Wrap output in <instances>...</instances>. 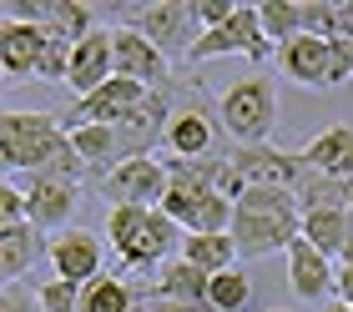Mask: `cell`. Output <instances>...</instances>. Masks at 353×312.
I'll return each instance as SVG.
<instances>
[{"instance_id":"obj_30","label":"cell","mask_w":353,"mask_h":312,"mask_svg":"<svg viewBox=\"0 0 353 312\" xmlns=\"http://www.w3.org/2000/svg\"><path fill=\"white\" fill-rule=\"evenodd\" d=\"M237 15V6L232 0H197V21H202V36L207 30H217V25H228Z\"/></svg>"},{"instance_id":"obj_1","label":"cell","mask_w":353,"mask_h":312,"mask_svg":"<svg viewBox=\"0 0 353 312\" xmlns=\"http://www.w3.org/2000/svg\"><path fill=\"white\" fill-rule=\"evenodd\" d=\"M0 167H6V176L30 171V176H66V182L86 176V161L76 156V141L56 111H6L0 116Z\"/></svg>"},{"instance_id":"obj_27","label":"cell","mask_w":353,"mask_h":312,"mask_svg":"<svg viewBox=\"0 0 353 312\" xmlns=\"http://www.w3.org/2000/svg\"><path fill=\"white\" fill-rule=\"evenodd\" d=\"M207 302H212L217 312H243V307L252 302V282H248V272H243V267H232V272L212 277V292H207Z\"/></svg>"},{"instance_id":"obj_25","label":"cell","mask_w":353,"mask_h":312,"mask_svg":"<svg viewBox=\"0 0 353 312\" xmlns=\"http://www.w3.org/2000/svg\"><path fill=\"white\" fill-rule=\"evenodd\" d=\"M303 217H313V211H343L348 207V182H333L323 171H303V182L293 187Z\"/></svg>"},{"instance_id":"obj_35","label":"cell","mask_w":353,"mask_h":312,"mask_svg":"<svg viewBox=\"0 0 353 312\" xmlns=\"http://www.w3.org/2000/svg\"><path fill=\"white\" fill-rule=\"evenodd\" d=\"M323 312H353V307H348V302H328Z\"/></svg>"},{"instance_id":"obj_9","label":"cell","mask_w":353,"mask_h":312,"mask_svg":"<svg viewBox=\"0 0 353 312\" xmlns=\"http://www.w3.org/2000/svg\"><path fill=\"white\" fill-rule=\"evenodd\" d=\"M228 161H232V171L248 182V191L252 187H283V191H293L298 182H303V156L298 152H283L278 141H263V146H232L228 152Z\"/></svg>"},{"instance_id":"obj_26","label":"cell","mask_w":353,"mask_h":312,"mask_svg":"<svg viewBox=\"0 0 353 312\" xmlns=\"http://www.w3.org/2000/svg\"><path fill=\"white\" fill-rule=\"evenodd\" d=\"M258 21H263V36L278 45V51L303 36V6L298 0H268V6H258Z\"/></svg>"},{"instance_id":"obj_33","label":"cell","mask_w":353,"mask_h":312,"mask_svg":"<svg viewBox=\"0 0 353 312\" xmlns=\"http://www.w3.org/2000/svg\"><path fill=\"white\" fill-rule=\"evenodd\" d=\"M333 302L353 307V267H339V287H333Z\"/></svg>"},{"instance_id":"obj_32","label":"cell","mask_w":353,"mask_h":312,"mask_svg":"<svg viewBox=\"0 0 353 312\" xmlns=\"http://www.w3.org/2000/svg\"><path fill=\"white\" fill-rule=\"evenodd\" d=\"M147 312H217L212 302H197V307H182V302H157V298H147Z\"/></svg>"},{"instance_id":"obj_19","label":"cell","mask_w":353,"mask_h":312,"mask_svg":"<svg viewBox=\"0 0 353 312\" xmlns=\"http://www.w3.org/2000/svg\"><path fill=\"white\" fill-rule=\"evenodd\" d=\"M10 15L36 21L46 36L66 41V45H81L91 30H101V25H96V15H91V6H66V0H56V6H10Z\"/></svg>"},{"instance_id":"obj_34","label":"cell","mask_w":353,"mask_h":312,"mask_svg":"<svg viewBox=\"0 0 353 312\" xmlns=\"http://www.w3.org/2000/svg\"><path fill=\"white\" fill-rule=\"evenodd\" d=\"M339 267H353V242L343 247V257H339Z\"/></svg>"},{"instance_id":"obj_22","label":"cell","mask_w":353,"mask_h":312,"mask_svg":"<svg viewBox=\"0 0 353 312\" xmlns=\"http://www.w3.org/2000/svg\"><path fill=\"white\" fill-rule=\"evenodd\" d=\"M182 257L192 262V267H202L207 277H222V272H232L237 262H243L232 232H197V237H187L182 242Z\"/></svg>"},{"instance_id":"obj_17","label":"cell","mask_w":353,"mask_h":312,"mask_svg":"<svg viewBox=\"0 0 353 312\" xmlns=\"http://www.w3.org/2000/svg\"><path fill=\"white\" fill-rule=\"evenodd\" d=\"M303 167L308 171H323L333 182H353V121H339L328 131H318L313 141L298 146Z\"/></svg>"},{"instance_id":"obj_4","label":"cell","mask_w":353,"mask_h":312,"mask_svg":"<svg viewBox=\"0 0 353 312\" xmlns=\"http://www.w3.org/2000/svg\"><path fill=\"white\" fill-rule=\"evenodd\" d=\"M278 65H283L288 81H298L308 91H339L353 76V41H343V36H333V41L298 36L278 51Z\"/></svg>"},{"instance_id":"obj_14","label":"cell","mask_w":353,"mask_h":312,"mask_svg":"<svg viewBox=\"0 0 353 312\" xmlns=\"http://www.w3.org/2000/svg\"><path fill=\"white\" fill-rule=\"evenodd\" d=\"M76 191H81V182H66V176H30L26 222L41 227V232H66V222L76 211Z\"/></svg>"},{"instance_id":"obj_36","label":"cell","mask_w":353,"mask_h":312,"mask_svg":"<svg viewBox=\"0 0 353 312\" xmlns=\"http://www.w3.org/2000/svg\"><path fill=\"white\" fill-rule=\"evenodd\" d=\"M137 312H147V292H141V302H137Z\"/></svg>"},{"instance_id":"obj_18","label":"cell","mask_w":353,"mask_h":312,"mask_svg":"<svg viewBox=\"0 0 353 312\" xmlns=\"http://www.w3.org/2000/svg\"><path fill=\"white\" fill-rule=\"evenodd\" d=\"M147 298H157V302H182V307H197V302H207V292H212V277H207L202 267H192L187 257H172V262H162V267L152 272V282L141 287Z\"/></svg>"},{"instance_id":"obj_28","label":"cell","mask_w":353,"mask_h":312,"mask_svg":"<svg viewBox=\"0 0 353 312\" xmlns=\"http://www.w3.org/2000/svg\"><path fill=\"white\" fill-rule=\"evenodd\" d=\"M41 292V312H81V292L86 287H76V282H61V277H51Z\"/></svg>"},{"instance_id":"obj_5","label":"cell","mask_w":353,"mask_h":312,"mask_svg":"<svg viewBox=\"0 0 353 312\" xmlns=\"http://www.w3.org/2000/svg\"><path fill=\"white\" fill-rule=\"evenodd\" d=\"M217 131H222V116H217V101H207L202 81H197V86H182V91H176V111L167 121V136H162V152H167V161L217 156L212 152Z\"/></svg>"},{"instance_id":"obj_29","label":"cell","mask_w":353,"mask_h":312,"mask_svg":"<svg viewBox=\"0 0 353 312\" xmlns=\"http://www.w3.org/2000/svg\"><path fill=\"white\" fill-rule=\"evenodd\" d=\"M6 227H26V191L21 187H0V232Z\"/></svg>"},{"instance_id":"obj_21","label":"cell","mask_w":353,"mask_h":312,"mask_svg":"<svg viewBox=\"0 0 353 312\" xmlns=\"http://www.w3.org/2000/svg\"><path fill=\"white\" fill-rule=\"evenodd\" d=\"M157 207H111L106 211V247L117 252V272L126 277L132 262L141 252V237H147V222H152Z\"/></svg>"},{"instance_id":"obj_3","label":"cell","mask_w":353,"mask_h":312,"mask_svg":"<svg viewBox=\"0 0 353 312\" xmlns=\"http://www.w3.org/2000/svg\"><path fill=\"white\" fill-rule=\"evenodd\" d=\"M217 116H222V131L232 136V146H263L272 141V131H278V81L272 76H248L237 81V86H228L217 96Z\"/></svg>"},{"instance_id":"obj_13","label":"cell","mask_w":353,"mask_h":312,"mask_svg":"<svg viewBox=\"0 0 353 312\" xmlns=\"http://www.w3.org/2000/svg\"><path fill=\"white\" fill-rule=\"evenodd\" d=\"M117 76V51H111V30H91V36L71 51V76H66V91L71 101H86Z\"/></svg>"},{"instance_id":"obj_12","label":"cell","mask_w":353,"mask_h":312,"mask_svg":"<svg viewBox=\"0 0 353 312\" xmlns=\"http://www.w3.org/2000/svg\"><path fill=\"white\" fill-rule=\"evenodd\" d=\"M162 211L182 227L187 237H197V232H232L237 202H228L222 191H182V187H172Z\"/></svg>"},{"instance_id":"obj_31","label":"cell","mask_w":353,"mask_h":312,"mask_svg":"<svg viewBox=\"0 0 353 312\" xmlns=\"http://www.w3.org/2000/svg\"><path fill=\"white\" fill-rule=\"evenodd\" d=\"M0 312H41V292H26L21 282L6 287V302H0Z\"/></svg>"},{"instance_id":"obj_2","label":"cell","mask_w":353,"mask_h":312,"mask_svg":"<svg viewBox=\"0 0 353 312\" xmlns=\"http://www.w3.org/2000/svg\"><path fill=\"white\" fill-rule=\"evenodd\" d=\"M298 237H303V207L283 187H252L232 211V242L248 262L288 252Z\"/></svg>"},{"instance_id":"obj_24","label":"cell","mask_w":353,"mask_h":312,"mask_svg":"<svg viewBox=\"0 0 353 312\" xmlns=\"http://www.w3.org/2000/svg\"><path fill=\"white\" fill-rule=\"evenodd\" d=\"M303 237L313 242L318 252H328L333 262L343 257V247L353 242V211H313V217H303Z\"/></svg>"},{"instance_id":"obj_16","label":"cell","mask_w":353,"mask_h":312,"mask_svg":"<svg viewBox=\"0 0 353 312\" xmlns=\"http://www.w3.org/2000/svg\"><path fill=\"white\" fill-rule=\"evenodd\" d=\"M288 287H293L303 302L333 298V287H339V267H333V257L318 252L308 237H298L293 247H288Z\"/></svg>"},{"instance_id":"obj_37","label":"cell","mask_w":353,"mask_h":312,"mask_svg":"<svg viewBox=\"0 0 353 312\" xmlns=\"http://www.w3.org/2000/svg\"><path fill=\"white\" fill-rule=\"evenodd\" d=\"M263 312H293V307H263Z\"/></svg>"},{"instance_id":"obj_15","label":"cell","mask_w":353,"mask_h":312,"mask_svg":"<svg viewBox=\"0 0 353 312\" xmlns=\"http://www.w3.org/2000/svg\"><path fill=\"white\" fill-rule=\"evenodd\" d=\"M51 36L36 21H21V15H0V71L6 76H36V65L46 56Z\"/></svg>"},{"instance_id":"obj_10","label":"cell","mask_w":353,"mask_h":312,"mask_svg":"<svg viewBox=\"0 0 353 312\" xmlns=\"http://www.w3.org/2000/svg\"><path fill=\"white\" fill-rule=\"evenodd\" d=\"M51 267L61 282L91 287L96 277L106 272V237L86 232V227H66V232L51 237Z\"/></svg>"},{"instance_id":"obj_6","label":"cell","mask_w":353,"mask_h":312,"mask_svg":"<svg viewBox=\"0 0 353 312\" xmlns=\"http://www.w3.org/2000/svg\"><path fill=\"white\" fill-rule=\"evenodd\" d=\"M121 25L141 30V36H147L167 61L172 56H192V45L202 41L197 6H182V0H172V6H137V10H126Z\"/></svg>"},{"instance_id":"obj_38","label":"cell","mask_w":353,"mask_h":312,"mask_svg":"<svg viewBox=\"0 0 353 312\" xmlns=\"http://www.w3.org/2000/svg\"><path fill=\"white\" fill-rule=\"evenodd\" d=\"M348 211H353V182H348Z\"/></svg>"},{"instance_id":"obj_11","label":"cell","mask_w":353,"mask_h":312,"mask_svg":"<svg viewBox=\"0 0 353 312\" xmlns=\"http://www.w3.org/2000/svg\"><path fill=\"white\" fill-rule=\"evenodd\" d=\"M111 51H117V76L137 81V86H147V91L176 86V81H172V61L157 51V45L141 36V30L117 25V30H111Z\"/></svg>"},{"instance_id":"obj_7","label":"cell","mask_w":353,"mask_h":312,"mask_svg":"<svg viewBox=\"0 0 353 312\" xmlns=\"http://www.w3.org/2000/svg\"><path fill=\"white\" fill-rule=\"evenodd\" d=\"M272 45L268 36H263V21H258V6H237V15L228 25H217V30H207V36L192 45V65L197 61H217V56H243V61H252V65H263V61H272Z\"/></svg>"},{"instance_id":"obj_8","label":"cell","mask_w":353,"mask_h":312,"mask_svg":"<svg viewBox=\"0 0 353 312\" xmlns=\"http://www.w3.org/2000/svg\"><path fill=\"white\" fill-rule=\"evenodd\" d=\"M96 187H101V196L111 207H162L172 191V171L162 156H137L126 167H117L111 176H101Z\"/></svg>"},{"instance_id":"obj_23","label":"cell","mask_w":353,"mask_h":312,"mask_svg":"<svg viewBox=\"0 0 353 312\" xmlns=\"http://www.w3.org/2000/svg\"><path fill=\"white\" fill-rule=\"evenodd\" d=\"M137 302H141V287L121 272H101L81 292V312H137Z\"/></svg>"},{"instance_id":"obj_20","label":"cell","mask_w":353,"mask_h":312,"mask_svg":"<svg viewBox=\"0 0 353 312\" xmlns=\"http://www.w3.org/2000/svg\"><path fill=\"white\" fill-rule=\"evenodd\" d=\"M41 257H51V242H46V232L41 227H6L0 232V282H21V277L36 267Z\"/></svg>"}]
</instances>
